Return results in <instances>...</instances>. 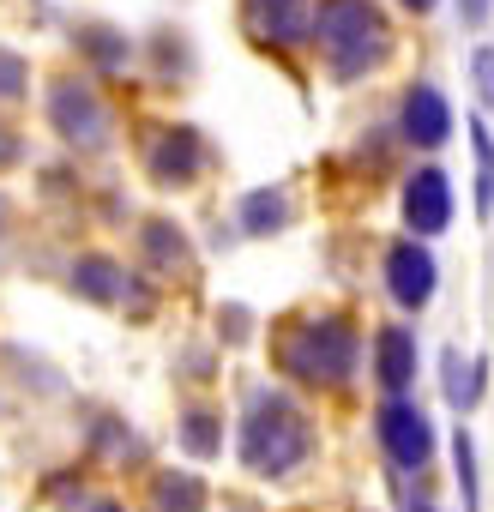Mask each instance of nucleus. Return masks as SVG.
I'll return each mask as SVG.
<instances>
[{
	"label": "nucleus",
	"mask_w": 494,
	"mask_h": 512,
	"mask_svg": "<svg viewBox=\"0 0 494 512\" xmlns=\"http://www.w3.org/2000/svg\"><path fill=\"white\" fill-rule=\"evenodd\" d=\"M308 452H314V428L302 404L284 392H254V404L241 416V464L254 476H290Z\"/></svg>",
	"instance_id": "nucleus-1"
},
{
	"label": "nucleus",
	"mask_w": 494,
	"mask_h": 512,
	"mask_svg": "<svg viewBox=\"0 0 494 512\" xmlns=\"http://www.w3.org/2000/svg\"><path fill=\"white\" fill-rule=\"evenodd\" d=\"M314 43L338 79H356L392 55V25L374 0H320L314 7Z\"/></svg>",
	"instance_id": "nucleus-2"
},
{
	"label": "nucleus",
	"mask_w": 494,
	"mask_h": 512,
	"mask_svg": "<svg viewBox=\"0 0 494 512\" xmlns=\"http://www.w3.org/2000/svg\"><path fill=\"white\" fill-rule=\"evenodd\" d=\"M356 356H362V344H356V332L344 326V320H302L290 338H284V350H278V362H284V374H296L302 386H344L350 374H356Z\"/></svg>",
	"instance_id": "nucleus-3"
},
{
	"label": "nucleus",
	"mask_w": 494,
	"mask_h": 512,
	"mask_svg": "<svg viewBox=\"0 0 494 512\" xmlns=\"http://www.w3.org/2000/svg\"><path fill=\"white\" fill-rule=\"evenodd\" d=\"M49 121H55V133H61L67 145H79V151H103V145H109V109H103V97H97L85 79H61V85L49 91Z\"/></svg>",
	"instance_id": "nucleus-4"
},
{
	"label": "nucleus",
	"mask_w": 494,
	"mask_h": 512,
	"mask_svg": "<svg viewBox=\"0 0 494 512\" xmlns=\"http://www.w3.org/2000/svg\"><path fill=\"white\" fill-rule=\"evenodd\" d=\"M374 434H380V446H386V458L398 470H428V458H434V422L410 398H386L374 410Z\"/></svg>",
	"instance_id": "nucleus-5"
},
{
	"label": "nucleus",
	"mask_w": 494,
	"mask_h": 512,
	"mask_svg": "<svg viewBox=\"0 0 494 512\" xmlns=\"http://www.w3.org/2000/svg\"><path fill=\"white\" fill-rule=\"evenodd\" d=\"M434 278H440V266H434V253H428L416 235L386 253V290H392L398 308H410V314L428 308V302H434Z\"/></svg>",
	"instance_id": "nucleus-6"
},
{
	"label": "nucleus",
	"mask_w": 494,
	"mask_h": 512,
	"mask_svg": "<svg viewBox=\"0 0 494 512\" xmlns=\"http://www.w3.org/2000/svg\"><path fill=\"white\" fill-rule=\"evenodd\" d=\"M145 169L157 187H193L199 169H205V139L193 127H163L145 151Z\"/></svg>",
	"instance_id": "nucleus-7"
},
{
	"label": "nucleus",
	"mask_w": 494,
	"mask_h": 512,
	"mask_svg": "<svg viewBox=\"0 0 494 512\" xmlns=\"http://www.w3.org/2000/svg\"><path fill=\"white\" fill-rule=\"evenodd\" d=\"M247 25L272 49H296L314 37V7L308 0H247Z\"/></svg>",
	"instance_id": "nucleus-8"
},
{
	"label": "nucleus",
	"mask_w": 494,
	"mask_h": 512,
	"mask_svg": "<svg viewBox=\"0 0 494 512\" xmlns=\"http://www.w3.org/2000/svg\"><path fill=\"white\" fill-rule=\"evenodd\" d=\"M404 223L416 235H440L452 223V181H446V169H416L404 181Z\"/></svg>",
	"instance_id": "nucleus-9"
},
{
	"label": "nucleus",
	"mask_w": 494,
	"mask_h": 512,
	"mask_svg": "<svg viewBox=\"0 0 494 512\" xmlns=\"http://www.w3.org/2000/svg\"><path fill=\"white\" fill-rule=\"evenodd\" d=\"M398 127H404L410 145L434 151V145H446V133H452V103H446L434 85H410V91H404V115H398Z\"/></svg>",
	"instance_id": "nucleus-10"
},
{
	"label": "nucleus",
	"mask_w": 494,
	"mask_h": 512,
	"mask_svg": "<svg viewBox=\"0 0 494 512\" xmlns=\"http://www.w3.org/2000/svg\"><path fill=\"white\" fill-rule=\"evenodd\" d=\"M374 374L392 398H404L416 386V332L410 326H380L374 338Z\"/></svg>",
	"instance_id": "nucleus-11"
},
{
	"label": "nucleus",
	"mask_w": 494,
	"mask_h": 512,
	"mask_svg": "<svg viewBox=\"0 0 494 512\" xmlns=\"http://www.w3.org/2000/svg\"><path fill=\"white\" fill-rule=\"evenodd\" d=\"M73 290L85 296V302H127V272H121V260H109V253H85V260L73 266Z\"/></svg>",
	"instance_id": "nucleus-12"
},
{
	"label": "nucleus",
	"mask_w": 494,
	"mask_h": 512,
	"mask_svg": "<svg viewBox=\"0 0 494 512\" xmlns=\"http://www.w3.org/2000/svg\"><path fill=\"white\" fill-rule=\"evenodd\" d=\"M290 211H296V199L284 187H260V193L241 199V229L247 235H278V229H290Z\"/></svg>",
	"instance_id": "nucleus-13"
},
{
	"label": "nucleus",
	"mask_w": 494,
	"mask_h": 512,
	"mask_svg": "<svg viewBox=\"0 0 494 512\" xmlns=\"http://www.w3.org/2000/svg\"><path fill=\"white\" fill-rule=\"evenodd\" d=\"M151 506L157 512H205V482L193 470H163L151 482Z\"/></svg>",
	"instance_id": "nucleus-14"
},
{
	"label": "nucleus",
	"mask_w": 494,
	"mask_h": 512,
	"mask_svg": "<svg viewBox=\"0 0 494 512\" xmlns=\"http://www.w3.org/2000/svg\"><path fill=\"white\" fill-rule=\"evenodd\" d=\"M181 446H187L193 458H217V452H223V416L205 410V404H193V410L181 416Z\"/></svg>",
	"instance_id": "nucleus-15"
},
{
	"label": "nucleus",
	"mask_w": 494,
	"mask_h": 512,
	"mask_svg": "<svg viewBox=\"0 0 494 512\" xmlns=\"http://www.w3.org/2000/svg\"><path fill=\"white\" fill-rule=\"evenodd\" d=\"M440 368H446V404H452V410H470V404L482 398V362H470V368H464V356H458V350H446V356H440Z\"/></svg>",
	"instance_id": "nucleus-16"
},
{
	"label": "nucleus",
	"mask_w": 494,
	"mask_h": 512,
	"mask_svg": "<svg viewBox=\"0 0 494 512\" xmlns=\"http://www.w3.org/2000/svg\"><path fill=\"white\" fill-rule=\"evenodd\" d=\"M464 133H470V151H476V211L488 217L494 211V139H488L482 121H470Z\"/></svg>",
	"instance_id": "nucleus-17"
},
{
	"label": "nucleus",
	"mask_w": 494,
	"mask_h": 512,
	"mask_svg": "<svg viewBox=\"0 0 494 512\" xmlns=\"http://www.w3.org/2000/svg\"><path fill=\"white\" fill-rule=\"evenodd\" d=\"M79 49H85L97 67H121V61L133 55V43H127L121 31H109V25H85V31H79Z\"/></svg>",
	"instance_id": "nucleus-18"
},
{
	"label": "nucleus",
	"mask_w": 494,
	"mask_h": 512,
	"mask_svg": "<svg viewBox=\"0 0 494 512\" xmlns=\"http://www.w3.org/2000/svg\"><path fill=\"white\" fill-rule=\"evenodd\" d=\"M145 253H151L157 266H181V260H187V235L157 217V223H145Z\"/></svg>",
	"instance_id": "nucleus-19"
},
{
	"label": "nucleus",
	"mask_w": 494,
	"mask_h": 512,
	"mask_svg": "<svg viewBox=\"0 0 494 512\" xmlns=\"http://www.w3.org/2000/svg\"><path fill=\"white\" fill-rule=\"evenodd\" d=\"M452 464H458V488H464V512H476V506H482V488H476V446H470V434H464V428L452 434Z\"/></svg>",
	"instance_id": "nucleus-20"
},
{
	"label": "nucleus",
	"mask_w": 494,
	"mask_h": 512,
	"mask_svg": "<svg viewBox=\"0 0 494 512\" xmlns=\"http://www.w3.org/2000/svg\"><path fill=\"white\" fill-rule=\"evenodd\" d=\"M25 85H31V61L13 55V49H0V103H19Z\"/></svg>",
	"instance_id": "nucleus-21"
},
{
	"label": "nucleus",
	"mask_w": 494,
	"mask_h": 512,
	"mask_svg": "<svg viewBox=\"0 0 494 512\" xmlns=\"http://www.w3.org/2000/svg\"><path fill=\"white\" fill-rule=\"evenodd\" d=\"M470 79H476V97H482V109L494 115V49H476V55H470Z\"/></svg>",
	"instance_id": "nucleus-22"
},
{
	"label": "nucleus",
	"mask_w": 494,
	"mask_h": 512,
	"mask_svg": "<svg viewBox=\"0 0 494 512\" xmlns=\"http://www.w3.org/2000/svg\"><path fill=\"white\" fill-rule=\"evenodd\" d=\"M488 7H494V0H458V13H464V25L476 31V25H488Z\"/></svg>",
	"instance_id": "nucleus-23"
},
{
	"label": "nucleus",
	"mask_w": 494,
	"mask_h": 512,
	"mask_svg": "<svg viewBox=\"0 0 494 512\" xmlns=\"http://www.w3.org/2000/svg\"><path fill=\"white\" fill-rule=\"evenodd\" d=\"M79 512H127V506H121V500H109V494H97V500H85Z\"/></svg>",
	"instance_id": "nucleus-24"
},
{
	"label": "nucleus",
	"mask_w": 494,
	"mask_h": 512,
	"mask_svg": "<svg viewBox=\"0 0 494 512\" xmlns=\"http://www.w3.org/2000/svg\"><path fill=\"white\" fill-rule=\"evenodd\" d=\"M19 157V139H0V163H13Z\"/></svg>",
	"instance_id": "nucleus-25"
},
{
	"label": "nucleus",
	"mask_w": 494,
	"mask_h": 512,
	"mask_svg": "<svg viewBox=\"0 0 494 512\" xmlns=\"http://www.w3.org/2000/svg\"><path fill=\"white\" fill-rule=\"evenodd\" d=\"M404 7H410V13H428V7H434V0H404Z\"/></svg>",
	"instance_id": "nucleus-26"
},
{
	"label": "nucleus",
	"mask_w": 494,
	"mask_h": 512,
	"mask_svg": "<svg viewBox=\"0 0 494 512\" xmlns=\"http://www.w3.org/2000/svg\"><path fill=\"white\" fill-rule=\"evenodd\" d=\"M410 512H434V506H428V500H416V506H410Z\"/></svg>",
	"instance_id": "nucleus-27"
},
{
	"label": "nucleus",
	"mask_w": 494,
	"mask_h": 512,
	"mask_svg": "<svg viewBox=\"0 0 494 512\" xmlns=\"http://www.w3.org/2000/svg\"><path fill=\"white\" fill-rule=\"evenodd\" d=\"M0 217H7V211H0Z\"/></svg>",
	"instance_id": "nucleus-28"
},
{
	"label": "nucleus",
	"mask_w": 494,
	"mask_h": 512,
	"mask_svg": "<svg viewBox=\"0 0 494 512\" xmlns=\"http://www.w3.org/2000/svg\"><path fill=\"white\" fill-rule=\"evenodd\" d=\"M241 512H247V506H241Z\"/></svg>",
	"instance_id": "nucleus-29"
}]
</instances>
